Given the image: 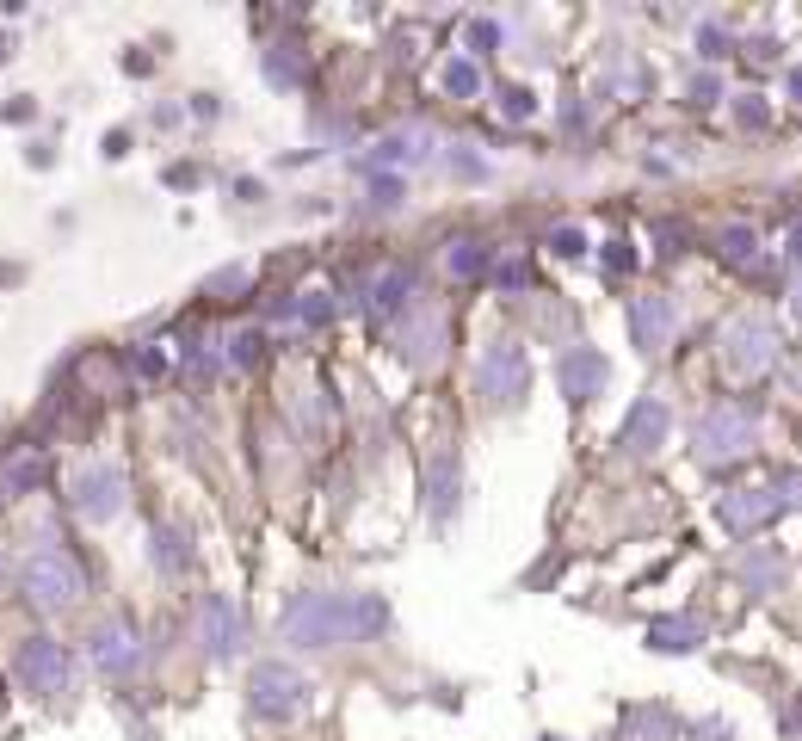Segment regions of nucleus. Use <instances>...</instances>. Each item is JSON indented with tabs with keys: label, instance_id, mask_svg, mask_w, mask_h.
Segmentation results:
<instances>
[{
	"label": "nucleus",
	"instance_id": "nucleus-1",
	"mask_svg": "<svg viewBox=\"0 0 802 741\" xmlns=\"http://www.w3.org/2000/svg\"><path fill=\"white\" fill-rule=\"evenodd\" d=\"M389 630V599L383 593H303L284 606V637L303 649H334V643H364Z\"/></svg>",
	"mask_w": 802,
	"mask_h": 741
},
{
	"label": "nucleus",
	"instance_id": "nucleus-2",
	"mask_svg": "<svg viewBox=\"0 0 802 741\" xmlns=\"http://www.w3.org/2000/svg\"><path fill=\"white\" fill-rule=\"evenodd\" d=\"M87 593V575H81V562L75 556H62V550H38L25 562V599L38 612H68L75 599Z\"/></svg>",
	"mask_w": 802,
	"mask_h": 741
},
{
	"label": "nucleus",
	"instance_id": "nucleus-3",
	"mask_svg": "<svg viewBox=\"0 0 802 741\" xmlns=\"http://www.w3.org/2000/svg\"><path fill=\"white\" fill-rule=\"evenodd\" d=\"M753 439H759V420H753V408H741V402H716V408L698 420V457H704V464L747 457Z\"/></svg>",
	"mask_w": 802,
	"mask_h": 741
},
{
	"label": "nucleus",
	"instance_id": "nucleus-4",
	"mask_svg": "<svg viewBox=\"0 0 802 741\" xmlns=\"http://www.w3.org/2000/svg\"><path fill=\"white\" fill-rule=\"evenodd\" d=\"M303 674L297 667H284V661H260L253 667V680H247V704H253V717H266V723H284V717H297L303 711Z\"/></svg>",
	"mask_w": 802,
	"mask_h": 741
},
{
	"label": "nucleus",
	"instance_id": "nucleus-5",
	"mask_svg": "<svg viewBox=\"0 0 802 741\" xmlns=\"http://www.w3.org/2000/svg\"><path fill=\"white\" fill-rule=\"evenodd\" d=\"M476 390H482L494 408H513V402L531 390V359H525V346L494 340V346L482 352V365H476Z\"/></svg>",
	"mask_w": 802,
	"mask_h": 741
},
{
	"label": "nucleus",
	"instance_id": "nucleus-6",
	"mask_svg": "<svg viewBox=\"0 0 802 741\" xmlns=\"http://www.w3.org/2000/svg\"><path fill=\"white\" fill-rule=\"evenodd\" d=\"M772 359H778V328H772V322L741 315V322L722 328V365L735 371V377H759Z\"/></svg>",
	"mask_w": 802,
	"mask_h": 741
},
{
	"label": "nucleus",
	"instance_id": "nucleus-7",
	"mask_svg": "<svg viewBox=\"0 0 802 741\" xmlns=\"http://www.w3.org/2000/svg\"><path fill=\"white\" fill-rule=\"evenodd\" d=\"M667 427H673V414L661 396H642L630 414H624V427H617V457H654L667 445Z\"/></svg>",
	"mask_w": 802,
	"mask_h": 741
},
{
	"label": "nucleus",
	"instance_id": "nucleus-8",
	"mask_svg": "<svg viewBox=\"0 0 802 741\" xmlns=\"http://www.w3.org/2000/svg\"><path fill=\"white\" fill-rule=\"evenodd\" d=\"M19 686L25 692H62L68 686V655H62V643H50V637H31V643H19Z\"/></svg>",
	"mask_w": 802,
	"mask_h": 741
},
{
	"label": "nucleus",
	"instance_id": "nucleus-9",
	"mask_svg": "<svg viewBox=\"0 0 802 741\" xmlns=\"http://www.w3.org/2000/svg\"><path fill=\"white\" fill-rule=\"evenodd\" d=\"M198 637H204V655H210V661H235V649H241V612H235L229 593H210V599H204Z\"/></svg>",
	"mask_w": 802,
	"mask_h": 741
},
{
	"label": "nucleus",
	"instance_id": "nucleus-10",
	"mask_svg": "<svg viewBox=\"0 0 802 741\" xmlns=\"http://www.w3.org/2000/svg\"><path fill=\"white\" fill-rule=\"evenodd\" d=\"M75 507H81L87 519H112V513L124 507V470H118V464L81 470V476H75Z\"/></svg>",
	"mask_w": 802,
	"mask_h": 741
},
{
	"label": "nucleus",
	"instance_id": "nucleus-11",
	"mask_svg": "<svg viewBox=\"0 0 802 741\" xmlns=\"http://www.w3.org/2000/svg\"><path fill=\"white\" fill-rule=\"evenodd\" d=\"M772 513H778V488H735V494L716 501V519L728 525V532H759Z\"/></svg>",
	"mask_w": 802,
	"mask_h": 741
},
{
	"label": "nucleus",
	"instance_id": "nucleus-12",
	"mask_svg": "<svg viewBox=\"0 0 802 741\" xmlns=\"http://www.w3.org/2000/svg\"><path fill=\"white\" fill-rule=\"evenodd\" d=\"M673 334V303L667 297H630V346L636 352H661Z\"/></svg>",
	"mask_w": 802,
	"mask_h": 741
},
{
	"label": "nucleus",
	"instance_id": "nucleus-13",
	"mask_svg": "<svg viewBox=\"0 0 802 741\" xmlns=\"http://www.w3.org/2000/svg\"><path fill=\"white\" fill-rule=\"evenodd\" d=\"M605 377H611L605 352L580 346V352H568V359H562V396H574V402H593V396L605 390Z\"/></svg>",
	"mask_w": 802,
	"mask_h": 741
},
{
	"label": "nucleus",
	"instance_id": "nucleus-14",
	"mask_svg": "<svg viewBox=\"0 0 802 741\" xmlns=\"http://www.w3.org/2000/svg\"><path fill=\"white\" fill-rule=\"evenodd\" d=\"M457 494H463L457 451H439V457L426 464V507H432V519H451V513H457Z\"/></svg>",
	"mask_w": 802,
	"mask_h": 741
},
{
	"label": "nucleus",
	"instance_id": "nucleus-15",
	"mask_svg": "<svg viewBox=\"0 0 802 741\" xmlns=\"http://www.w3.org/2000/svg\"><path fill=\"white\" fill-rule=\"evenodd\" d=\"M87 655H93V667H105V674H124V667H136V630L130 624H99Z\"/></svg>",
	"mask_w": 802,
	"mask_h": 741
},
{
	"label": "nucleus",
	"instance_id": "nucleus-16",
	"mask_svg": "<svg viewBox=\"0 0 802 741\" xmlns=\"http://www.w3.org/2000/svg\"><path fill=\"white\" fill-rule=\"evenodd\" d=\"M648 643L661 649V655H691V649L704 643V624L698 618H661V624L648 630Z\"/></svg>",
	"mask_w": 802,
	"mask_h": 741
},
{
	"label": "nucleus",
	"instance_id": "nucleus-17",
	"mask_svg": "<svg viewBox=\"0 0 802 741\" xmlns=\"http://www.w3.org/2000/svg\"><path fill=\"white\" fill-rule=\"evenodd\" d=\"M414 291V272L408 266H389L377 285H371V309H401V297Z\"/></svg>",
	"mask_w": 802,
	"mask_h": 741
},
{
	"label": "nucleus",
	"instance_id": "nucleus-18",
	"mask_svg": "<svg viewBox=\"0 0 802 741\" xmlns=\"http://www.w3.org/2000/svg\"><path fill=\"white\" fill-rule=\"evenodd\" d=\"M753 254H759V235H753L747 223H728V229H722V260H728V266H753Z\"/></svg>",
	"mask_w": 802,
	"mask_h": 741
},
{
	"label": "nucleus",
	"instance_id": "nucleus-19",
	"mask_svg": "<svg viewBox=\"0 0 802 741\" xmlns=\"http://www.w3.org/2000/svg\"><path fill=\"white\" fill-rule=\"evenodd\" d=\"M445 266H451L457 278H476V272L488 266V254H482V241H451V254H445Z\"/></svg>",
	"mask_w": 802,
	"mask_h": 741
},
{
	"label": "nucleus",
	"instance_id": "nucleus-20",
	"mask_svg": "<svg viewBox=\"0 0 802 741\" xmlns=\"http://www.w3.org/2000/svg\"><path fill=\"white\" fill-rule=\"evenodd\" d=\"M784 575V556H741V581L747 587H772Z\"/></svg>",
	"mask_w": 802,
	"mask_h": 741
},
{
	"label": "nucleus",
	"instance_id": "nucleus-21",
	"mask_svg": "<svg viewBox=\"0 0 802 741\" xmlns=\"http://www.w3.org/2000/svg\"><path fill=\"white\" fill-rule=\"evenodd\" d=\"M155 562H161V569H167V575L179 569V562H186V538H179V532H173V525H161V532H155Z\"/></svg>",
	"mask_w": 802,
	"mask_h": 741
},
{
	"label": "nucleus",
	"instance_id": "nucleus-22",
	"mask_svg": "<svg viewBox=\"0 0 802 741\" xmlns=\"http://www.w3.org/2000/svg\"><path fill=\"white\" fill-rule=\"evenodd\" d=\"M550 254H556V260H580V254H587V235H580L574 223H562V229L550 235Z\"/></svg>",
	"mask_w": 802,
	"mask_h": 741
},
{
	"label": "nucleus",
	"instance_id": "nucleus-23",
	"mask_svg": "<svg viewBox=\"0 0 802 741\" xmlns=\"http://www.w3.org/2000/svg\"><path fill=\"white\" fill-rule=\"evenodd\" d=\"M445 87H451V93H476V87H482L476 62H445Z\"/></svg>",
	"mask_w": 802,
	"mask_h": 741
},
{
	"label": "nucleus",
	"instance_id": "nucleus-24",
	"mask_svg": "<svg viewBox=\"0 0 802 741\" xmlns=\"http://www.w3.org/2000/svg\"><path fill=\"white\" fill-rule=\"evenodd\" d=\"M531 105H537V99H531L525 87H500V112L513 118V124H519V118H531Z\"/></svg>",
	"mask_w": 802,
	"mask_h": 741
},
{
	"label": "nucleus",
	"instance_id": "nucleus-25",
	"mask_svg": "<svg viewBox=\"0 0 802 741\" xmlns=\"http://www.w3.org/2000/svg\"><path fill=\"white\" fill-rule=\"evenodd\" d=\"M260 346H266L260 334H235L229 340V365H253V359H260Z\"/></svg>",
	"mask_w": 802,
	"mask_h": 741
},
{
	"label": "nucleus",
	"instance_id": "nucleus-26",
	"mask_svg": "<svg viewBox=\"0 0 802 741\" xmlns=\"http://www.w3.org/2000/svg\"><path fill=\"white\" fill-rule=\"evenodd\" d=\"M735 118H741L747 130H759V124H765V105H759L753 93H741V99H735Z\"/></svg>",
	"mask_w": 802,
	"mask_h": 741
},
{
	"label": "nucleus",
	"instance_id": "nucleus-27",
	"mask_svg": "<svg viewBox=\"0 0 802 741\" xmlns=\"http://www.w3.org/2000/svg\"><path fill=\"white\" fill-rule=\"evenodd\" d=\"M266 75H272V81H303V62H297V56H272Z\"/></svg>",
	"mask_w": 802,
	"mask_h": 741
},
{
	"label": "nucleus",
	"instance_id": "nucleus-28",
	"mask_svg": "<svg viewBox=\"0 0 802 741\" xmlns=\"http://www.w3.org/2000/svg\"><path fill=\"white\" fill-rule=\"evenodd\" d=\"M31 482H44V464H38V457H25V464L13 470V488H31Z\"/></svg>",
	"mask_w": 802,
	"mask_h": 741
},
{
	"label": "nucleus",
	"instance_id": "nucleus-29",
	"mask_svg": "<svg viewBox=\"0 0 802 741\" xmlns=\"http://www.w3.org/2000/svg\"><path fill=\"white\" fill-rule=\"evenodd\" d=\"M371 198H377L383 210H389V204H401V180H377V186H371Z\"/></svg>",
	"mask_w": 802,
	"mask_h": 741
},
{
	"label": "nucleus",
	"instance_id": "nucleus-30",
	"mask_svg": "<svg viewBox=\"0 0 802 741\" xmlns=\"http://www.w3.org/2000/svg\"><path fill=\"white\" fill-rule=\"evenodd\" d=\"M778 488H784V501H796V507H802V470H784V476H778Z\"/></svg>",
	"mask_w": 802,
	"mask_h": 741
},
{
	"label": "nucleus",
	"instance_id": "nucleus-31",
	"mask_svg": "<svg viewBox=\"0 0 802 741\" xmlns=\"http://www.w3.org/2000/svg\"><path fill=\"white\" fill-rule=\"evenodd\" d=\"M494 38H500V31H494V25H488V19H476V25H469V44H476V50H488V44H494Z\"/></svg>",
	"mask_w": 802,
	"mask_h": 741
},
{
	"label": "nucleus",
	"instance_id": "nucleus-32",
	"mask_svg": "<svg viewBox=\"0 0 802 741\" xmlns=\"http://www.w3.org/2000/svg\"><path fill=\"white\" fill-rule=\"evenodd\" d=\"M401 155H414V149H408V136H389V143L377 149V161H401Z\"/></svg>",
	"mask_w": 802,
	"mask_h": 741
},
{
	"label": "nucleus",
	"instance_id": "nucleus-33",
	"mask_svg": "<svg viewBox=\"0 0 802 741\" xmlns=\"http://www.w3.org/2000/svg\"><path fill=\"white\" fill-rule=\"evenodd\" d=\"M698 44H704V56H722V31H716V25H704V38H698Z\"/></svg>",
	"mask_w": 802,
	"mask_h": 741
},
{
	"label": "nucleus",
	"instance_id": "nucleus-34",
	"mask_svg": "<svg viewBox=\"0 0 802 741\" xmlns=\"http://www.w3.org/2000/svg\"><path fill=\"white\" fill-rule=\"evenodd\" d=\"M784 254H790V260H796V266H802V223H796V229H790V241H784Z\"/></svg>",
	"mask_w": 802,
	"mask_h": 741
},
{
	"label": "nucleus",
	"instance_id": "nucleus-35",
	"mask_svg": "<svg viewBox=\"0 0 802 741\" xmlns=\"http://www.w3.org/2000/svg\"><path fill=\"white\" fill-rule=\"evenodd\" d=\"M790 99H802V68H790Z\"/></svg>",
	"mask_w": 802,
	"mask_h": 741
},
{
	"label": "nucleus",
	"instance_id": "nucleus-36",
	"mask_svg": "<svg viewBox=\"0 0 802 741\" xmlns=\"http://www.w3.org/2000/svg\"><path fill=\"white\" fill-rule=\"evenodd\" d=\"M790 315H796V322H802V285H796V297H790Z\"/></svg>",
	"mask_w": 802,
	"mask_h": 741
}]
</instances>
